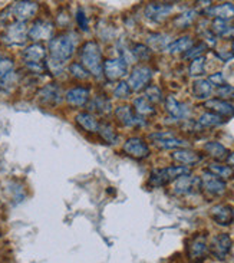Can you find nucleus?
<instances>
[{"instance_id": "obj_33", "label": "nucleus", "mask_w": 234, "mask_h": 263, "mask_svg": "<svg viewBox=\"0 0 234 263\" xmlns=\"http://www.w3.org/2000/svg\"><path fill=\"white\" fill-rule=\"evenodd\" d=\"M224 122V120L220 117V115H215L213 112H204L200 120H198V124L201 127H206V128H211V127H217V125H221Z\"/></svg>"}, {"instance_id": "obj_49", "label": "nucleus", "mask_w": 234, "mask_h": 263, "mask_svg": "<svg viewBox=\"0 0 234 263\" xmlns=\"http://www.w3.org/2000/svg\"><path fill=\"white\" fill-rule=\"evenodd\" d=\"M227 162L230 164V167H234V153H232V154L227 157Z\"/></svg>"}, {"instance_id": "obj_12", "label": "nucleus", "mask_w": 234, "mask_h": 263, "mask_svg": "<svg viewBox=\"0 0 234 263\" xmlns=\"http://www.w3.org/2000/svg\"><path fill=\"white\" fill-rule=\"evenodd\" d=\"M53 25L46 20H38L35 22L32 27L27 30V38L30 40L39 42V40H49L52 39Z\"/></svg>"}, {"instance_id": "obj_46", "label": "nucleus", "mask_w": 234, "mask_h": 263, "mask_svg": "<svg viewBox=\"0 0 234 263\" xmlns=\"http://www.w3.org/2000/svg\"><path fill=\"white\" fill-rule=\"evenodd\" d=\"M77 22H78L79 27H80L82 30H88V18L85 16V13H83L82 9H79L78 13H77Z\"/></svg>"}, {"instance_id": "obj_4", "label": "nucleus", "mask_w": 234, "mask_h": 263, "mask_svg": "<svg viewBox=\"0 0 234 263\" xmlns=\"http://www.w3.org/2000/svg\"><path fill=\"white\" fill-rule=\"evenodd\" d=\"M153 78V71L148 66H136L134 68V71L131 72L130 79H128V86H130L131 92H139L141 89H144L148 82Z\"/></svg>"}, {"instance_id": "obj_2", "label": "nucleus", "mask_w": 234, "mask_h": 263, "mask_svg": "<svg viewBox=\"0 0 234 263\" xmlns=\"http://www.w3.org/2000/svg\"><path fill=\"white\" fill-rule=\"evenodd\" d=\"M185 174H190V170L185 165L156 168V170H153L150 174L148 185L153 188H158V187H162V185H167L176 182L177 179H180L181 176H185Z\"/></svg>"}, {"instance_id": "obj_3", "label": "nucleus", "mask_w": 234, "mask_h": 263, "mask_svg": "<svg viewBox=\"0 0 234 263\" xmlns=\"http://www.w3.org/2000/svg\"><path fill=\"white\" fill-rule=\"evenodd\" d=\"M51 58L58 62H65L72 58L75 52V39L71 35H59L49 42Z\"/></svg>"}, {"instance_id": "obj_1", "label": "nucleus", "mask_w": 234, "mask_h": 263, "mask_svg": "<svg viewBox=\"0 0 234 263\" xmlns=\"http://www.w3.org/2000/svg\"><path fill=\"white\" fill-rule=\"evenodd\" d=\"M80 65L89 71V74H92L94 77H101L102 72V53L101 48L95 40H89L86 43H83L82 49H80Z\"/></svg>"}, {"instance_id": "obj_35", "label": "nucleus", "mask_w": 234, "mask_h": 263, "mask_svg": "<svg viewBox=\"0 0 234 263\" xmlns=\"http://www.w3.org/2000/svg\"><path fill=\"white\" fill-rule=\"evenodd\" d=\"M15 65L10 59H0V82H6L13 75Z\"/></svg>"}, {"instance_id": "obj_18", "label": "nucleus", "mask_w": 234, "mask_h": 263, "mask_svg": "<svg viewBox=\"0 0 234 263\" xmlns=\"http://www.w3.org/2000/svg\"><path fill=\"white\" fill-rule=\"evenodd\" d=\"M206 15L215 18L217 20H232L234 18V4L233 3H223L214 7H210L208 10H206Z\"/></svg>"}, {"instance_id": "obj_19", "label": "nucleus", "mask_w": 234, "mask_h": 263, "mask_svg": "<svg viewBox=\"0 0 234 263\" xmlns=\"http://www.w3.org/2000/svg\"><path fill=\"white\" fill-rule=\"evenodd\" d=\"M66 98V102L72 106H82L88 102V98H89V89L88 88H72L66 92L65 95Z\"/></svg>"}, {"instance_id": "obj_15", "label": "nucleus", "mask_w": 234, "mask_h": 263, "mask_svg": "<svg viewBox=\"0 0 234 263\" xmlns=\"http://www.w3.org/2000/svg\"><path fill=\"white\" fill-rule=\"evenodd\" d=\"M173 12L171 3H150L145 7V16L153 22L164 20Z\"/></svg>"}, {"instance_id": "obj_8", "label": "nucleus", "mask_w": 234, "mask_h": 263, "mask_svg": "<svg viewBox=\"0 0 234 263\" xmlns=\"http://www.w3.org/2000/svg\"><path fill=\"white\" fill-rule=\"evenodd\" d=\"M39 6L35 1H16L13 3V6L10 7L12 16L16 19V22H26L29 19H32L36 12H38Z\"/></svg>"}, {"instance_id": "obj_42", "label": "nucleus", "mask_w": 234, "mask_h": 263, "mask_svg": "<svg viewBox=\"0 0 234 263\" xmlns=\"http://www.w3.org/2000/svg\"><path fill=\"white\" fill-rule=\"evenodd\" d=\"M217 95L223 100V101H227V100H234V86L232 85H223L217 89Z\"/></svg>"}, {"instance_id": "obj_22", "label": "nucleus", "mask_w": 234, "mask_h": 263, "mask_svg": "<svg viewBox=\"0 0 234 263\" xmlns=\"http://www.w3.org/2000/svg\"><path fill=\"white\" fill-rule=\"evenodd\" d=\"M173 160H176L177 162H181L184 165H193V164H197L201 161V156L195 151H191V150H176L173 154H171Z\"/></svg>"}, {"instance_id": "obj_34", "label": "nucleus", "mask_w": 234, "mask_h": 263, "mask_svg": "<svg viewBox=\"0 0 234 263\" xmlns=\"http://www.w3.org/2000/svg\"><path fill=\"white\" fill-rule=\"evenodd\" d=\"M148 45L153 48V49H167L168 46V39L165 35H161V33H154V35H150L148 36Z\"/></svg>"}, {"instance_id": "obj_20", "label": "nucleus", "mask_w": 234, "mask_h": 263, "mask_svg": "<svg viewBox=\"0 0 234 263\" xmlns=\"http://www.w3.org/2000/svg\"><path fill=\"white\" fill-rule=\"evenodd\" d=\"M45 56H46V51L39 43L30 45L23 52V58H25L26 65H40L42 61L45 59Z\"/></svg>"}, {"instance_id": "obj_10", "label": "nucleus", "mask_w": 234, "mask_h": 263, "mask_svg": "<svg viewBox=\"0 0 234 263\" xmlns=\"http://www.w3.org/2000/svg\"><path fill=\"white\" fill-rule=\"evenodd\" d=\"M128 71V63L118 58V59H108L104 62L102 66V72L106 77L108 81H117V79L122 78Z\"/></svg>"}, {"instance_id": "obj_31", "label": "nucleus", "mask_w": 234, "mask_h": 263, "mask_svg": "<svg viewBox=\"0 0 234 263\" xmlns=\"http://www.w3.org/2000/svg\"><path fill=\"white\" fill-rule=\"evenodd\" d=\"M211 32L214 36H221V38H233L234 36V27L227 25V22L217 20V19L211 25Z\"/></svg>"}, {"instance_id": "obj_47", "label": "nucleus", "mask_w": 234, "mask_h": 263, "mask_svg": "<svg viewBox=\"0 0 234 263\" xmlns=\"http://www.w3.org/2000/svg\"><path fill=\"white\" fill-rule=\"evenodd\" d=\"M208 81L211 82V85L214 83V85H217L218 88L220 86H223L224 85V77H223V74H214V75H211L210 78H208Z\"/></svg>"}, {"instance_id": "obj_23", "label": "nucleus", "mask_w": 234, "mask_h": 263, "mask_svg": "<svg viewBox=\"0 0 234 263\" xmlns=\"http://www.w3.org/2000/svg\"><path fill=\"white\" fill-rule=\"evenodd\" d=\"M165 109H167V112L171 115V117H174V118H185L187 115H188V108L187 105H184L181 102H178L174 97H168L167 100H165Z\"/></svg>"}, {"instance_id": "obj_50", "label": "nucleus", "mask_w": 234, "mask_h": 263, "mask_svg": "<svg viewBox=\"0 0 234 263\" xmlns=\"http://www.w3.org/2000/svg\"><path fill=\"white\" fill-rule=\"evenodd\" d=\"M233 51H234V43H233Z\"/></svg>"}, {"instance_id": "obj_25", "label": "nucleus", "mask_w": 234, "mask_h": 263, "mask_svg": "<svg viewBox=\"0 0 234 263\" xmlns=\"http://www.w3.org/2000/svg\"><path fill=\"white\" fill-rule=\"evenodd\" d=\"M204 151L207 153L210 157H213L214 160H227L229 157V151H227V148L223 145V144H220V142H217V141H211V142H207L206 145H204Z\"/></svg>"}, {"instance_id": "obj_21", "label": "nucleus", "mask_w": 234, "mask_h": 263, "mask_svg": "<svg viewBox=\"0 0 234 263\" xmlns=\"http://www.w3.org/2000/svg\"><path fill=\"white\" fill-rule=\"evenodd\" d=\"M206 108L211 109L213 114L220 115L221 118L223 117H226V118L234 117V106L230 102L223 101V100H210L206 102Z\"/></svg>"}, {"instance_id": "obj_6", "label": "nucleus", "mask_w": 234, "mask_h": 263, "mask_svg": "<svg viewBox=\"0 0 234 263\" xmlns=\"http://www.w3.org/2000/svg\"><path fill=\"white\" fill-rule=\"evenodd\" d=\"M3 40L7 45H23L27 40V29L23 22H13L6 29Z\"/></svg>"}, {"instance_id": "obj_5", "label": "nucleus", "mask_w": 234, "mask_h": 263, "mask_svg": "<svg viewBox=\"0 0 234 263\" xmlns=\"http://www.w3.org/2000/svg\"><path fill=\"white\" fill-rule=\"evenodd\" d=\"M200 188H201L200 177H194V176L185 174V176H181L180 179L176 180L174 187H173V191L177 196H188V194H193V193L198 191Z\"/></svg>"}, {"instance_id": "obj_32", "label": "nucleus", "mask_w": 234, "mask_h": 263, "mask_svg": "<svg viewBox=\"0 0 234 263\" xmlns=\"http://www.w3.org/2000/svg\"><path fill=\"white\" fill-rule=\"evenodd\" d=\"M134 108H135V112L138 115H141V117H147V115L156 114V108L151 105L145 98H142V97L134 100Z\"/></svg>"}, {"instance_id": "obj_48", "label": "nucleus", "mask_w": 234, "mask_h": 263, "mask_svg": "<svg viewBox=\"0 0 234 263\" xmlns=\"http://www.w3.org/2000/svg\"><path fill=\"white\" fill-rule=\"evenodd\" d=\"M217 56L223 61V62H227V61H230L232 58L234 56L233 52H223V51H220V52H217Z\"/></svg>"}, {"instance_id": "obj_39", "label": "nucleus", "mask_w": 234, "mask_h": 263, "mask_svg": "<svg viewBox=\"0 0 234 263\" xmlns=\"http://www.w3.org/2000/svg\"><path fill=\"white\" fill-rule=\"evenodd\" d=\"M204 65H206V58H197V59H194L193 62H191V65H190V69H188V72H190V75L191 77H200V75H203L204 74Z\"/></svg>"}, {"instance_id": "obj_26", "label": "nucleus", "mask_w": 234, "mask_h": 263, "mask_svg": "<svg viewBox=\"0 0 234 263\" xmlns=\"http://www.w3.org/2000/svg\"><path fill=\"white\" fill-rule=\"evenodd\" d=\"M213 92V85L208 79H197L193 83V94L198 100H206Z\"/></svg>"}, {"instance_id": "obj_27", "label": "nucleus", "mask_w": 234, "mask_h": 263, "mask_svg": "<svg viewBox=\"0 0 234 263\" xmlns=\"http://www.w3.org/2000/svg\"><path fill=\"white\" fill-rule=\"evenodd\" d=\"M77 122L79 125L88 132H98L99 130V122L88 112H82V114H78L77 115Z\"/></svg>"}, {"instance_id": "obj_37", "label": "nucleus", "mask_w": 234, "mask_h": 263, "mask_svg": "<svg viewBox=\"0 0 234 263\" xmlns=\"http://www.w3.org/2000/svg\"><path fill=\"white\" fill-rule=\"evenodd\" d=\"M150 104H158V102H161L162 101V92H161V89L158 88V86H154V85H151V86H148L147 89H145V97H144Z\"/></svg>"}, {"instance_id": "obj_24", "label": "nucleus", "mask_w": 234, "mask_h": 263, "mask_svg": "<svg viewBox=\"0 0 234 263\" xmlns=\"http://www.w3.org/2000/svg\"><path fill=\"white\" fill-rule=\"evenodd\" d=\"M88 108L98 115H106L111 112V101L105 95H98L89 102Z\"/></svg>"}, {"instance_id": "obj_11", "label": "nucleus", "mask_w": 234, "mask_h": 263, "mask_svg": "<svg viewBox=\"0 0 234 263\" xmlns=\"http://www.w3.org/2000/svg\"><path fill=\"white\" fill-rule=\"evenodd\" d=\"M208 253V244L207 237L204 235H197L191 239L190 246H188V256L191 261L194 262H200L204 261L206 255Z\"/></svg>"}, {"instance_id": "obj_7", "label": "nucleus", "mask_w": 234, "mask_h": 263, "mask_svg": "<svg viewBox=\"0 0 234 263\" xmlns=\"http://www.w3.org/2000/svg\"><path fill=\"white\" fill-rule=\"evenodd\" d=\"M232 246H233V240L232 237L229 236L227 233H221L218 236H215L211 242V246H210V252L211 255L215 258V259H226L227 255L230 253L232 250Z\"/></svg>"}, {"instance_id": "obj_41", "label": "nucleus", "mask_w": 234, "mask_h": 263, "mask_svg": "<svg viewBox=\"0 0 234 263\" xmlns=\"http://www.w3.org/2000/svg\"><path fill=\"white\" fill-rule=\"evenodd\" d=\"M132 56L134 58H136V59H139V61H147V59H150V48L148 46H145V45H134V48H132Z\"/></svg>"}, {"instance_id": "obj_36", "label": "nucleus", "mask_w": 234, "mask_h": 263, "mask_svg": "<svg viewBox=\"0 0 234 263\" xmlns=\"http://www.w3.org/2000/svg\"><path fill=\"white\" fill-rule=\"evenodd\" d=\"M195 10H188V12H185V13H182L180 15L178 18H176V20H174V25L178 27V29H182V27H187L188 25H191L193 22H194V19H195Z\"/></svg>"}, {"instance_id": "obj_30", "label": "nucleus", "mask_w": 234, "mask_h": 263, "mask_svg": "<svg viewBox=\"0 0 234 263\" xmlns=\"http://www.w3.org/2000/svg\"><path fill=\"white\" fill-rule=\"evenodd\" d=\"M158 148H162V150H176V148H182V147H187V141L180 140V138H176L174 137H170V138H162V140H158L154 141Z\"/></svg>"}, {"instance_id": "obj_9", "label": "nucleus", "mask_w": 234, "mask_h": 263, "mask_svg": "<svg viewBox=\"0 0 234 263\" xmlns=\"http://www.w3.org/2000/svg\"><path fill=\"white\" fill-rule=\"evenodd\" d=\"M122 150L125 154L136 160H144L150 156V147L142 138H138V137L127 140V142L122 145Z\"/></svg>"}, {"instance_id": "obj_14", "label": "nucleus", "mask_w": 234, "mask_h": 263, "mask_svg": "<svg viewBox=\"0 0 234 263\" xmlns=\"http://www.w3.org/2000/svg\"><path fill=\"white\" fill-rule=\"evenodd\" d=\"M211 219L220 226H230L234 222V209L229 204H217L210 210Z\"/></svg>"}, {"instance_id": "obj_28", "label": "nucleus", "mask_w": 234, "mask_h": 263, "mask_svg": "<svg viewBox=\"0 0 234 263\" xmlns=\"http://www.w3.org/2000/svg\"><path fill=\"white\" fill-rule=\"evenodd\" d=\"M207 171L213 173L214 176H217L221 180H230L234 177V170L233 167L230 165H221V164H210L207 168Z\"/></svg>"}, {"instance_id": "obj_38", "label": "nucleus", "mask_w": 234, "mask_h": 263, "mask_svg": "<svg viewBox=\"0 0 234 263\" xmlns=\"http://www.w3.org/2000/svg\"><path fill=\"white\" fill-rule=\"evenodd\" d=\"M98 132L101 134V137L104 138L105 141L109 142V144H115L117 140H118V137H117V134L114 131V128H112L109 124H99Z\"/></svg>"}, {"instance_id": "obj_13", "label": "nucleus", "mask_w": 234, "mask_h": 263, "mask_svg": "<svg viewBox=\"0 0 234 263\" xmlns=\"http://www.w3.org/2000/svg\"><path fill=\"white\" fill-rule=\"evenodd\" d=\"M200 180H201V188H204L210 194L220 196L226 191V182L218 179L217 176H214L210 171H204L203 176L200 177Z\"/></svg>"}, {"instance_id": "obj_45", "label": "nucleus", "mask_w": 234, "mask_h": 263, "mask_svg": "<svg viewBox=\"0 0 234 263\" xmlns=\"http://www.w3.org/2000/svg\"><path fill=\"white\" fill-rule=\"evenodd\" d=\"M48 68H49V71L52 72L53 75H59L62 72V62H58V61L51 58L48 61Z\"/></svg>"}, {"instance_id": "obj_29", "label": "nucleus", "mask_w": 234, "mask_h": 263, "mask_svg": "<svg viewBox=\"0 0 234 263\" xmlns=\"http://www.w3.org/2000/svg\"><path fill=\"white\" fill-rule=\"evenodd\" d=\"M191 46H193V39L190 36H184V38H180V39L174 40L173 43H168L165 51L168 53L187 52Z\"/></svg>"}, {"instance_id": "obj_17", "label": "nucleus", "mask_w": 234, "mask_h": 263, "mask_svg": "<svg viewBox=\"0 0 234 263\" xmlns=\"http://www.w3.org/2000/svg\"><path fill=\"white\" fill-rule=\"evenodd\" d=\"M115 117L119 120L121 124L127 125V127H138V125H144V120H141L139 117H136L132 112V108L128 105L118 106L115 109Z\"/></svg>"}, {"instance_id": "obj_16", "label": "nucleus", "mask_w": 234, "mask_h": 263, "mask_svg": "<svg viewBox=\"0 0 234 263\" xmlns=\"http://www.w3.org/2000/svg\"><path fill=\"white\" fill-rule=\"evenodd\" d=\"M40 104L46 106L58 105L62 101V91L56 83H48L39 94Z\"/></svg>"}, {"instance_id": "obj_40", "label": "nucleus", "mask_w": 234, "mask_h": 263, "mask_svg": "<svg viewBox=\"0 0 234 263\" xmlns=\"http://www.w3.org/2000/svg\"><path fill=\"white\" fill-rule=\"evenodd\" d=\"M206 49H207V45L201 42V43H197L195 46L193 45V46L185 52L184 56H185L187 59H193V61H194V59H197V58H201V55L204 53Z\"/></svg>"}, {"instance_id": "obj_44", "label": "nucleus", "mask_w": 234, "mask_h": 263, "mask_svg": "<svg viewBox=\"0 0 234 263\" xmlns=\"http://www.w3.org/2000/svg\"><path fill=\"white\" fill-rule=\"evenodd\" d=\"M130 94L131 89L127 82H119V83L117 85L115 91H114V95H115L117 98H128Z\"/></svg>"}, {"instance_id": "obj_43", "label": "nucleus", "mask_w": 234, "mask_h": 263, "mask_svg": "<svg viewBox=\"0 0 234 263\" xmlns=\"http://www.w3.org/2000/svg\"><path fill=\"white\" fill-rule=\"evenodd\" d=\"M69 71H71V74H72L75 78L78 79H88V77H89L88 71H86L80 63H72L71 68H69Z\"/></svg>"}]
</instances>
